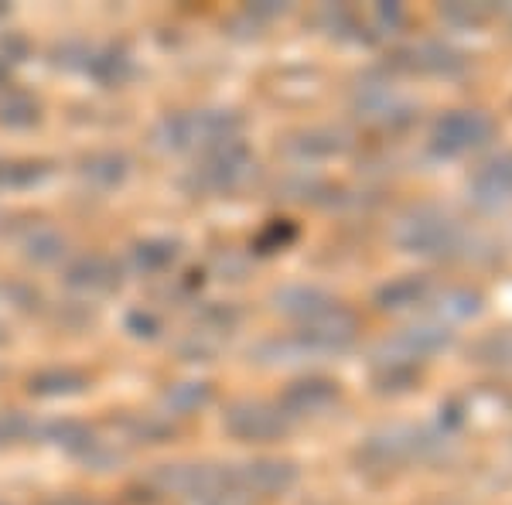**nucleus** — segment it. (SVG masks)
<instances>
[{
	"instance_id": "1",
	"label": "nucleus",
	"mask_w": 512,
	"mask_h": 505,
	"mask_svg": "<svg viewBox=\"0 0 512 505\" xmlns=\"http://www.w3.org/2000/svg\"><path fill=\"white\" fill-rule=\"evenodd\" d=\"M489 134H492V123L482 113H454V117L441 120V127L434 134V147L444 154H461L468 147H478Z\"/></svg>"
},
{
	"instance_id": "2",
	"label": "nucleus",
	"mask_w": 512,
	"mask_h": 505,
	"mask_svg": "<svg viewBox=\"0 0 512 505\" xmlns=\"http://www.w3.org/2000/svg\"><path fill=\"white\" fill-rule=\"evenodd\" d=\"M478 192H482L485 202H506V198H512V154L492 161L478 175Z\"/></svg>"
}]
</instances>
